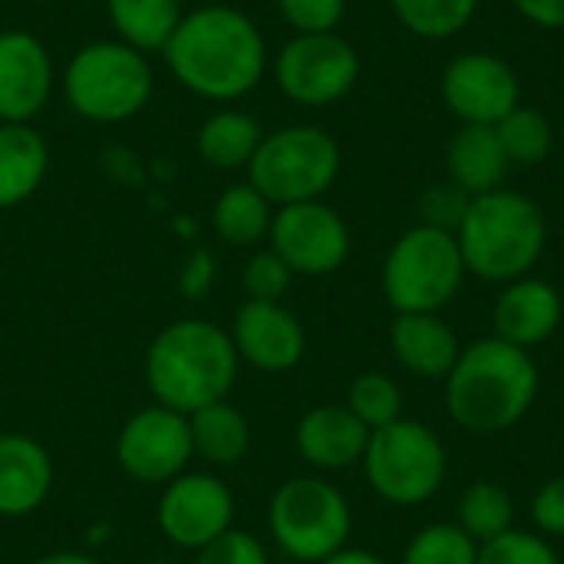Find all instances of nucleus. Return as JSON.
Segmentation results:
<instances>
[{"instance_id": "7ed1b4c3", "label": "nucleus", "mask_w": 564, "mask_h": 564, "mask_svg": "<svg viewBox=\"0 0 564 564\" xmlns=\"http://www.w3.org/2000/svg\"><path fill=\"white\" fill-rule=\"evenodd\" d=\"M539 367L529 350L486 337L469 344L446 377V410L469 433L512 430L539 397Z\"/></svg>"}, {"instance_id": "c756f323", "label": "nucleus", "mask_w": 564, "mask_h": 564, "mask_svg": "<svg viewBox=\"0 0 564 564\" xmlns=\"http://www.w3.org/2000/svg\"><path fill=\"white\" fill-rule=\"evenodd\" d=\"M370 433L380 426H390L400 420L403 410V393L400 387L387 377V373H360L350 390H347V403H344Z\"/></svg>"}, {"instance_id": "79ce46f5", "label": "nucleus", "mask_w": 564, "mask_h": 564, "mask_svg": "<svg viewBox=\"0 0 564 564\" xmlns=\"http://www.w3.org/2000/svg\"><path fill=\"white\" fill-rule=\"evenodd\" d=\"M139 564H175V562H165V558H149V562H139Z\"/></svg>"}, {"instance_id": "39448f33", "label": "nucleus", "mask_w": 564, "mask_h": 564, "mask_svg": "<svg viewBox=\"0 0 564 564\" xmlns=\"http://www.w3.org/2000/svg\"><path fill=\"white\" fill-rule=\"evenodd\" d=\"M152 66L145 53L122 40H96L73 53L63 69L69 109L89 122H126L152 99Z\"/></svg>"}, {"instance_id": "412c9836", "label": "nucleus", "mask_w": 564, "mask_h": 564, "mask_svg": "<svg viewBox=\"0 0 564 564\" xmlns=\"http://www.w3.org/2000/svg\"><path fill=\"white\" fill-rule=\"evenodd\" d=\"M512 162L499 142L496 126H463L446 149V172L456 188H463L469 198L506 188Z\"/></svg>"}, {"instance_id": "f3484780", "label": "nucleus", "mask_w": 564, "mask_h": 564, "mask_svg": "<svg viewBox=\"0 0 564 564\" xmlns=\"http://www.w3.org/2000/svg\"><path fill=\"white\" fill-rule=\"evenodd\" d=\"M53 459L26 433H0V519L33 516L53 492Z\"/></svg>"}, {"instance_id": "6e6552de", "label": "nucleus", "mask_w": 564, "mask_h": 564, "mask_svg": "<svg viewBox=\"0 0 564 564\" xmlns=\"http://www.w3.org/2000/svg\"><path fill=\"white\" fill-rule=\"evenodd\" d=\"M268 529L291 562L321 564L347 549L354 516L337 486L317 476H297L281 482L271 496Z\"/></svg>"}, {"instance_id": "c9c22d12", "label": "nucleus", "mask_w": 564, "mask_h": 564, "mask_svg": "<svg viewBox=\"0 0 564 564\" xmlns=\"http://www.w3.org/2000/svg\"><path fill=\"white\" fill-rule=\"evenodd\" d=\"M195 564H271L261 539L245 529H228L221 539L195 552Z\"/></svg>"}, {"instance_id": "f8f14e48", "label": "nucleus", "mask_w": 564, "mask_h": 564, "mask_svg": "<svg viewBox=\"0 0 564 564\" xmlns=\"http://www.w3.org/2000/svg\"><path fill=\"white\" fill-rule=\"evenodd\" d=\"M268 241L271 251L281 254V261L294 274H307V278L334 274L350 258V228L321 198L281 205L274 212Z\"/></svg>"}, {"instance_id": "2eb2a0df", "label": "nucleus", "mask_w": 564, "mask_h": 564, "mask_svg": "<svg viewBox=\"0 0 564 564\" xmlns=\"http://www.w3.org/2000/svg\"><path fill=\"white\" fill-rule=\"evenodd\" d=\"M231 344L238 360L264 373H288L304 360L307 334L304 324L284 307L268 301H245L231 321Z\"/></svg>"}, {"instance_id": "20e7f679", "label": "nucleus", "mask_w": 564, "mask_h": 564, "mask_svg": "<svg viewBox=\"0 0 564 564\" xmlns=\"http://www.w3.org/2000/svg\"><path fill=\"white\" fill-rule=\"evenodd\" d=\"M545 215L542 208L512 188H496L469 198L456 241L466 261V271L492 281L512 284L525 278L545 251Z\"/></svg>"}, {"instance_id": "bb28decb", "label": "nucleus", "mask_w": 564, "mask_h": 564, "mask_svg": "<svg viewBox=\"0 0 564 564\" xmlns=\"http://www.w3.org/2000/svg\"><path fill=\"white\" fill-rule=\"evenodd\" d=\"M456 516H459L456 525H459L473 542L486 545V542H492V539L512 532L516 506H512V496H509L502 486H496V482H473V486L463 492L459 512H456Z\"/></svg>"}, {"instance_id": "1a4fd4ad", "label": "nucleus", "mask_w": 564, "mask_h": 564, "mask_svg": "<svg viewBox=\"0 0 564 564\" xmlns=\"http://www.w3.org/2000/svg\"><path fill=\"white\" fill-rule=\"evenodd\" d=\"M364 473L380 499L393 506H423L446 479V449L430 426L400 416L370 433Z\"/></svg>"}, {"instance_id": "4468645a", "label": "nucleus", "mask_w": 564, "mask_h": 564, "mask_svg": "<svg viewBox=\"0 0 564 564\" xmlns=\"http://www.w3.org/2000/svg\"><path fill=\"white\" fill-rule=\"evenodd\" d=\"M443 102L463 126H499L519 102L516 69L496 53H459L443 69Z\"/></svg>"}, {"instance_id": "aec40b11", "label": "nucleus", "mask_w": 564, "mask_h": 564, "mask_svg": "<svg viewBox=\"0 0 564 564\" xmlns=\"http://www.w3.org/2000/svg\"><path fill=\"white\" fill-rule=\"evenodd\" d=\"M390 344L400 367L426 380H446L463 354L456 330L440 314H397Z\"/></svg>"}, {"instance_id": "9b49d317", "label": "nucleus", "mask_w": 564, "mask_h": 564, "mask_svg": "<svg viewBox=\"0 0 564 564\" xmlns=\"http://www.w3.org/2000/svg\"><path fill=\"white\" fill-rule=\"evenodd\" d=\"M188 416L169 406H145L132 413L116 436L119 469L142 486H169L192 463Z\"/></svg>"}, {"instance_id": "6ab92c4d", "label": "nucleus", "mask_w": 564, "mask_h": 564, "mask_svg": "<svg viewBox=\"0 0 564 564\" xmlns=\"http://www.w3.org/2000/svg\"><path fill=\"white\" fill-rule=\"evenodd\" d=\"M562 294L542 278H519L506 284L496 301V337L522 350L545 344L562 324Z\"/></svg>"}, {"instance_id": "a19ab883", "label": "nucleus", "mask_w": 564, "mask_h": 564, "mask_svg": "<svg viewBox=\"0 0 564 564\" xmlns=\"http://www.w3.org/2000/svg\"><path fill=\"white\" fill-rule=\"evenodd\" d=\"M30 564H99L93 555H83V552H50V555H40Z\"/></svg>"}, {"instance_id": "f704fd0d", "label": "nucleus", "mask_w": 564, "mask_h": 564, "mask_svg": "<svg viewBox=\"0 0 564 564\" xmlns=\"http://www.w3.org/2000/svg\"><path fill=\"white\" fill-rule=\"evenodd\" d=\"M466 208H469V195L463 188H456L453 182L433 185L420 198V218H423L420 225H430V228L456 235V228L463 225Z\"/></svg>"}, {"instance_id": "393cba45", "label": "nucleus", "mask_w": 564, "mask_h": 564, "mask_svg": "<svg viewBox=\"0 0 564 564\" xmlns=\"http://www.w3.org/2000/svg\"><path fill=\"white\" fill-rule=\"evenodd\" d=\"M106 13L122 43L139 53H162L182 23V0H106Z\"/></svg>"}, {"instance_id": "a878e982", "label": "nucleus", "mask_w": 564, "mask_h": 564, "mask_svg": "<svg viewBox=\"0 0 564 564\" xmlns=\"http://www.w3.org/2000/svg\"><path fill=\"white\" fill-rule=\"evenodd\" d=\"M271 221H274V205L251 182L228 185L212 208L215 235L231 248L261 245L271 231Z\"/></svg>"}, {"instance_id": "c03bdc74", "label": "nucleus", "mask_w": 564, "mask_h": 564, "mask_svg": "<svg viewBox=\"0 0 564 564\" xmlns=\"http://www.w3.org/2000/svg\"><path fill=\"white\" fill-rule=\"evenodd\" d=\"M294 564H297V562H294Z\"/></svg>"}, {"instance_id": "cd10ccee", "label": "nucleus", "mask_w": 564, "mask_h": 564, "mask_svg": "<svg viewBox=\"0 0 564 564\" xmlns=\"http://www.w3.org/2000/svg\"><path fill=\"white\" fill-rule=\"evenodd\" d=\"M390 7L413 36L449 40L473 23L479 0H390Z\"/></svg>"}, {"instance_id": "473e14b6", "label": "nucleus", "mask_w": 564, "mask_h": 564, "mask_svg": "<svg viewBox=\"0 0 564 564\" xmlns=\"http://www.w3.org/2000/svg\"><path fill=\"white\" fill-rule=\"evenodd\" d=\"M476 564H562V558L542 535L512 529V532L479 545Z\"/></svg>"}, {"instance_id": "0eeeda50", "label": "nucleus", "mask_w": 564, "mask_h": 564, "mask_svg": "<svg viewBox=\"0 0 564 564\" xmlns=\"http://www.w3.org/2000/svg\"><path fill=\"white\" fill-rule=\"evenodd\" d=\"M340 175V145L317 126H281L264 132L254 159L248 162V182L271 205L317 202Z\"/></svg>"}, {"instance_id": "9d476101", "label": "nucleus", "mask_w": 564, "mask_h": 564, "mask_svg": "<svg viewBox=\"0 0 564 564\" xmlns=\"http://www.w3.org/2000/svg\"><path fill=\"white\" fill-rule=\"evenodd\" d=\"M274 79L297 106H330L357 86L360 53L340 33H294L274 59Z\"/></svg>"}, {"instance_id": "ea45409f", "label": "nucleus", "mask_w": 564, "mask_h": 564, "mask_svg": "<svg viewBox=\"0 0 564 564\" xmlns=\"http://www.w3.org/2000/svg\"><path fill=\"white\" fill-rule=\"evenodd\" d=\"M321 564H387L383 558H377L373 552H364V549H340L334 552L330 558H324Z\"/></svg>"}, {"instance_id": "ddd939ff", "label": "nucleus", "mask_w": 564, "mask_h": 564, "mask_svg": "<svg viewBox=\"0 0 564 564\" xmlns=\"http://www.w3.org/2000/svg\"><path fill=\"white\" fill-rule=\"evenodd\" d=\"M155 522L175 549L202 552L235 529V496L215 473H182L162 486Z\"/></svg>"}, {"instance_id": "2f4dec72", "label": "nucleus", "mask_w": 564, "mask_h": 564, "mask_svg": "<svg viewBox=\"0 0 564 564\" xmlns=\"http://www.w3.org/2000/svg\"><path fill=\"white\" fill-rule=\"evenodd\" d=\"M294 271L281 261V254H274L271 248L254 251L241 271V284L248 301H268V304H281L284 294L291 291Z\"/></svg>"}, {"instance_id": "4c0bfd02", "label": "nucleus", "mask_w": 564, "mask_h": 564, "mask_svg": "<svg viewBox=\"0 0 564 564\" xmlns=\"http://www.w3.org/2000/svg\"><path fill=\"white\" fill-rule=\"evenodd\" d=\"M215 281V258L205 254V251H195L185 268H182V278H178V288L185 297H202Z\"/></svg>"}, {"instance_id": "b1692460", "label": "nucleus", "mask_w": 564, "mask_h": 564, "mask_svg": "<svg viewBox=\"0 0 564 564\" xmlns=\"http://www.w3.org/2000/svg\"><path fill=\"white\" fill-rule=\"evenodd\" d=\"M264 139L261 122L241 109H218L198 129V155L215 169H248Z\"/></svg>"}, {"instance_id": "f257e3e1", "label": "nucleus", "mask_w": 564, "mask_h": 564, "mask_svg": "<svg viewBox=\"0 0 564 564\" xmlns=\"http://www.w3.org/2000/svg\"><path fill=\"white\" fill-rule=\"evenodd\" d=\"M169 73L195 96L231 102L248 96L268 69L258 23L231 3L188 10L162 50Z\"/></svg>"}, {"instance_id": "dca6fc26", "label": "nucleus", "mask_w": 564, "mask_h": 564, "mask_svg": "<svg viewBox=\"0 0 564 564\" xmlns=\"http://www.w3.org/2000/svg\"><path fill=\"white\" fill-rule=\"evenodd\" d=\"M53 96V56L26 30H0V122L36 119Z\"/></svg>"}, {"instance_id": "423d86ee", "label": "nucleus", "mask_w": 564, "mask_h": 564, "mask_svg": "<svg viewBox=\"0 0 564 564\" xmlns=\"http://www.w3.org/2000/svg\"><path fill=\"white\" fill-rule=\"evenodd\" d=\"M466 274L456 235L416 225L393 241L383 261V294L397 314H440Z\"/></svg>"}, {"instance_id": "58836bf2", "label": "nucleus", "mask_w": 564, "mask_h": 564, "mask_svg": "<svg viewBox=\"0 0 564 564\" xmlns=\"http://www.w3.org/2000/svg\"><path fill=\"white\" fill-rule=\"evenodd\" d=\"M516 10L542 30H564V0H512Z\"/></svg>"}, {"instance_id": "a211bd4d", "label": "nucleus", "mask_w": 564, "mask_h": 564, "mask_svg": "<svg viewBox=\"0 0 564 564\" xmlns=\"http://www.w3.org/2000/svg\"><path fill=\"white\" fill-rule=\"evenodd\" d=\"M370 430L347 406H314L301 416L294 446L301 459L321 473H340L364 463Z\"/></svg>"}, {"instance_id": "72a5a7b5", "label": "nucleus", "mask_w": 564, "mask_h": 564, "mask_svg": "<svg viewBox=\"0 0 564 564\" xmlns=\"http://www.w3.org/2000/svg\"><path fill=\"white\" fill-rule=\"evenodd\" d=\"M278 10L294 33H337L347 0H278Z\"/></svg>"}, {"instance_id": "7c9ffc66", "label": "nucleus", "mask_w": 564, "mask_h": 564, "mask_svg": "<svg viewBox=\"0 0 564 564\" xmlns=\"http://www.w3.org/2000/svg\"><path fill=\"white\" fill-rule=\"evenodd\" d=\"M479 562V542H473L459 525L440 522L420 529L406 552L403 564H476Z\"/></svg>"}, {"instance_id": "e433bc0d", "label": "nucleus", "mask_w": 564, "mask_h": 564, "mask_svg": "<svg viewBox=\"0 0 564 564\" xmlns=\"http://www.w3.org/2000/svg\"><path fill=\"white\" fill-rule=\"evenodd\" d=\"M532 522L545 535H564V476L545 482L532 499Z\"/></svg>"}, {"instance_id": "37998d69", "label": "nucleus", "mask_w": 564, "mask_h": 564, "mask_svg": "<svg viewBox=\"0 0 564 564\" xmlns=\"http://www.w3.org/2000/svg\"><path fill=\"white\" fill-rule=\"evenodd\" d=\"M221 3H225V0H221Z\"/></svg>"}, {"instance_id": "c85d7f7f", "label": "nucleus", "mask_w": 564, "mask_h": 564, "mask_svg": "<svg viewBox=\"0 0 564 564\" xmlns=\"http://www.w3.org/2000/svg\"><path fill=\"white\" fill-rule=\"evenodd\" d=\"M496 132L512 165H539L552 155V145H555L549 116L522 102L496 126Z\"/></svg>"}, {"instance_id": "5701e85b", "label": "nucleus", "mask_w": 564, "mask_h": 564, "mask_svg": "<svg viewBox=\"0 0 564 564\" xmlns=\"http://www.w3.org/2000/svg\"><path fill=\"white\" fill-rule=\"evenodd\" d=\"M188 433H192V456L218 469L238 466L251 449L248 416L228 400L188 413Z\"/></svg>"}, {"instance_id": "4be33fe9", "label": "nucleus", "mask_w": 564, "mask_h": 564, "mask_svg": "<svg viewBox=\"0 0 564 564\" xmlns=\"http://www.w3.org/2000/svg\"><path fill=\"white\" fill-rule=\"evenodd\" d=\"M50 169V145L30 122H0V212L36 195Z\"/></svg>"}, {"instance_id": "f03ea898", "label": "nucleus", "mask_w": 564, "mask_h": 564, "mask_svg": "<svg viewBox=\"0 0 564 564\" xmlns=\"http://www.w3.org/2000/svg\"><path fill=\"white\" fill-rule=\"evenodd\" d=\"M238 350L231 334L202 317H182L162 327L145 350V387L159 406L195 413L228 400L238 380Z\"/></svg>"}]
</instances>
